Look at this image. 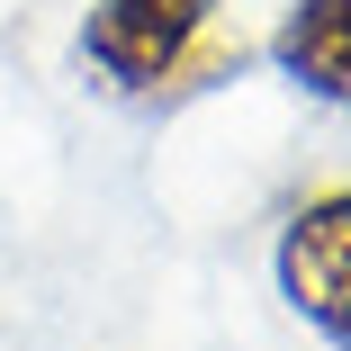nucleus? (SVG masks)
<instances>
[{
  "label": "nucleus",
  "instance_id": "f257e3e1",
  "mask_svg": "<svg viewBox=\"0 0 351 351\" xmlns=\"http://www.w3.org/2000/svg\"><path fill=\"white\" fill-rule=\"evenodd\" d=\"M73 63L90 90L126 108H162L243 73V45L217 27V0H99L73 36Z\"/></svg>",
  "mask_w": 351,
  "mask_h": 351
},
{
  "label": "nucleus",
  "instance_id": "f03ea898",
  "mask_svg": "<svg viewBox=\"0 0 351 351\" xmlns=\"http://www.w3.org/2000/svg\"><path fill=\"white\" fill-rule=\"evenodd\" d=\"M270 279H279V298H289V315L306 333L351 351V189H315V198L289 207Z\"/></svg>",
  "mask_w": 351,
  "mask_h": 351
},
{
  "label": "nucleus",
  "instance_id": "7ed1b4c3",
  "mask_svg": "<svg viewBox=\"0 0 351 351\" xmlns=\"http://www.w3.org/2000/svg\"><path fill=\"white\" fill-rule=\"evenodd\" d=\"M270 63L298 90L351 108V0H289V19L270 27Z\"/></svg>",
  "mask_w": 351,
  "mask_h": 351
}]
</instances>
